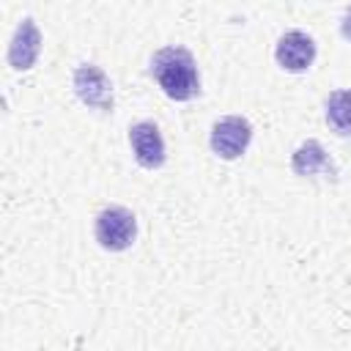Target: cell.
I'll use <instances>...</instances> for the list:
<instances>
[{
    "mask_svg": "<svg viewBox=\"0 0 351 351\" xmlns=\"http://www.w3.org/2000/svg\"><path fill=\"white\" fill-rule=\"evenodd\" d=\"M151 77L162 88V93L173 101H189L200 93L197 63L184 47H162L151 58Z\"/></svg>",
    "mask_w": 351,
    "mask_h": 351,
    "instance_id": "cell-1",
    "label": "cell"
},
{
    "mask_svg": "<svg viewBox=\"0 0 351 351\" xmlns=\"http://www.w3.org/2000/svg\"><path fill=\"white\" fill-rule=\"evenodd\" d=\"M93 233H96V241L101 250L123 252L126 247H132V241L137 236V219L123 206H107L96 214Z\"/></svg>",
    "mask_w": 351,
    "mask_h": 351,
    "instance_id": "cell-2",
    "label": "cell"
},
{
    "mask_svg": "<svg viewBox=\"0 0 351 351\" xmlns=\"http://www.w3.org/2000/svg\"><path fill=\"white\" fill-rule=\"evenodd\" d=\"M71 85H74V93L77 99L96 110V112H112L115 107V99H112V82L110 77L93 66V63H82L74 69V77H71Z\"/></svg>",
    "mask_w": 351,
    "mask_h": 351,
    "instance_id": "cell-3",
    "label": "cell"
},
{
    "mask_svg": "<svg viewBox=\"0 0 351 351\" xmlns=\"http://www.w3.org/2000/svg\"><path fill=\"white\" fill-rule=\"evenodd\" d=\"M252 140V123L241 115H225L211 126V151L219 159H239Z\"/></svg>",
    "mask_w": 351,
    "mask_h": 351,
    "instance_id": "cell-4",
    "label": "cell"
},
{
    "mask_svg": "<svg viewBox=\"0 0 351 351\" xmlns=\"http://www.w3.org/2000/svg\"><path fill=\"white\" fill-rule=\"evenodd\" d=\"M129 145L140 167L156 170L165 165V137L154 121H137L129 126Z\"/></svg>",
    "mask_w": 351,
    "mask_h": 351,
    "instance_id": "cell-5",
    "label": "cell"
},
{
    "mask_svg": "<svg viewBox=\"0 0 351 351\" xmlns=\"http://www.w3.org/2000/svg\"><path fill=\"white\" fill-rule=\"evenodd\" d=\"M274 60L285 71H307L315 60V41L302 30H288L274 47Z\"/></svg>",
    "mask_w": 351,
    "mask_h": 351,
    "instance_id": "cell-6",
    "label": "cell"
},
{
    "mask_svg": "<svg viewBox=\"0 0 351 351\" xmlns=\"http://www.w3.org/2000/svg\"><path fill=\"white\" fill-rule=\"evenodd\" d=\"M38 52H41V30H38V25L30 16H25L16 25L14 36H11V44H8V66L16 69V71H27L38 60Z\"/></svg>",
    "mask_w": 351,
    "mask_h": 351,
    "instance_id": "cell-7",
    "label": "cell"
},
{
    "mask_svg": "<svg viewBox=\"0 0 351 351\" xmlns=\"http://www.w3.org/2000/svg\"><path fill=\"white\" fill-rule=\"evenodd\" d=\"M291 170L302 178H307V176H337V167H335L332 156L326 154V148L318 140H304L293 151Z\"/></svg>",
    "mask_w": 351,
    "mask_h": 351,
    "instance_id": "cell-8",
    "label": "cell"
},
{
    "mask_svg": "<svg viewBox=\"0 0 351 351\" xmlns=\"http://www.w3.org/2000/svg\"><path fill=\"white\" fill-rule=\"evenodd\" d=\"M326 123L335 134L351 137V88L332 90L326 96Z\"/></svg>",
    "mask_w": 351,
    "mask_h": 351,
    "instance_id": "cell-9",
    "label": "cell"
},
{
    "mask_svg": "<svg viewBox=\"0 0 351 351\" xmlns=\"http://www.w3.org/2000/svg\"><path fill=\"white\" fill-rule=\"evenodd\" d=\"M340 33L351 41V5L346 8V14H343V22H340Z\"/></svg>",
    "mask_w": 351,
    "mask_h": 351,
    "instance_id": "cell-10",
    "label": "cell"
}]
</instances>
